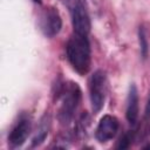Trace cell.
<instances>
[{
    "instance_id": "30bf717a",
    "label": "cell",
    "mask_w": 150,
    "mask_h": 150,
    "mask_svg": "<svg viewBox=\"0 0 150 150\" xmlns=\"http://www.w3.org/2000/svg\"><path fill=\"white\" fill-rule=\"evenodd\" d=\"M139 45H141L142 56L145 59L146 57V54H148V42H146L145 32H144L143 27H139Z\"/></svg>"
},
{
    "instance_id": "8992f818",
    "label": "cell",
    "mask_w": 150,
    "mask_h": 150,
    "mask_svg": "<svg viewBox=\"0 0 150 150\" xmlns=\"http://www.w3.org/2000/svg\"><path fill=\"white\" fill-rule=\"evenodd\" d=\"M39 26L41 32L47 38L55 36L62 27V20L60 13L54 7H47L42 11L39 18Z\"/></svg>"
},
{
    "instance_id": "277c9868",
    "label": "cell",
    "mask_w": 150,
    "mask_h": 150,
    "mask_svg": "<svg viewBox=\"0 0 150 150\" xmlns=\"http://www.w3.org/2000/svg\"><path fill=\"white\" fill-rule=\"evenodd\" d=\"M67 5L71 15L74 33L88 35L90 30V18L84 0H67Z\"/></svg>"
},
{
    "instance_id": "52a82bcc",
    "label": "cell",
    "mask_w": 150,
    "mask_h": 150,
    "mask_svg": "<svg viewBox=\"0 0 150 150\" xmlns=\"http://www.w3.org/2000/svg\"><path fill=\"white\" fill-rule=\"evenodd\" d=\"M118 127H120V124L115 116L104 115L100 120L98 125L96 128V132H95L96 139L98 142L103 143V142H107V141L114 138L118 131Z\"/></svg>"
},
{
    "instance_id": "5b68a950",
    "label": "cell",
    "mask_w": 150,
    "mask_h": 150,
    "mask_svg": "<svg viewBox=\"0 0 150 150\" xmlns=\"http://www.w3.org/2000/svg\"><path fill=\"white\" fill-rule=\"evenodd\" d=\"M32 129V118L27 112L20 114L18 120L14 122L9 134H8V143L15 148L20 146L27 139Z\"/></svg>"
},
{
    "instance_id": "5bb4252c",
    "label": "cell",
    "mask_w": 150,
    "mask_h": 150,
    "mask_svg": "<svg viewBox=\"0 0 150 150\" xmlns=\"http://www.w3.org/2000/svg\"><path fill=\"white\" fill-rule=\"evenodd\" d=\"M145 149H150V144H149V145H146V146H145Z\"/></svg>"
},
{
    "instance_id": "4fadbf2b",
    "label": "cell",
    "mask_w": 150,
    "mask_h": 150,
    "mask_svg": "<svg viewBox=\"0 0 150 150\" xmlns=\"http://www.w3.org/2000/svg\"><path fill=\"white\" fill-rule=\"evenodd\" d=\"M34 2H38V4H41V0H33Z\"/></svg>"
},
{
    "instance_id": "7a4b0ae2",
    "label": "cell",
    "mask_w": 150,
    "mask_h": 150,
    "mask_svg": "<svg viewBox=\"0 0 150 150\" xmlns=\"http://www.w3.org/2000/svg\"><path fill=\"white\" fill-rule=\"evenodd\" d=\"M81 100V90L74 82L64 84L60 90V107L57 110V118L62 124H68L77 109Z\"/></svg>"
},
{
    "instance_id": "9c48e42d",
    "label": "cell",
    "mask_w": 150,
    "mask_h": 150,
    "mask_svg": "<svg viewBox=\"0 0 150 150\" xmlns=\"http://www.w3.org/2000/svg\"><path fill=\"white\" fill-rule=\"evenodd\" d=\"M48 129H49V123L42 121V123L40 124L38 131H36V134H35V136H34L33 139H32V145H33V146H36V145L41 144V143L45 141V138H46L47 135H48Z\"/></svg>"
},
{
    "instance_id": "7c38bea8",
    "label": "cell",
    "mask_w": 150,
    "mask_h": 150,
    "mask_svg": "<svg viewBox=\"0 0 150 150\" xmlns=\"http://www.w3.org/2000/svg\"><path fill=\"white\" fill-rule=\"evenodd\" d=\"M149 116H150V96H149V100L145 107V117H149Z\"/></svg>"
},
{
    "instance_id": "8fae6325",
    "label": "cell",
    "mask_w": 150,
    "mask_h": 150,
    "mask_svg": "<svg viewBox=\"0 0 150 150\" xmlns=\"http://www.w3.org/2000/svg\"><path fill=\"white\" fill-rule=\"evenodd\" d=\"M132 138H134V134H132V132H127V134H124V135L121 137V139H120V142H118V144H117V148H118V149H125V148H128V146L130 145Z\"/></svg>"
},
{
    "instance_id": "ba28073f",
    "label": "cell",
    "mask_w": 150,
    "mask_h": 150,
    "mask_svg": "<svg viewBox=\"0 0 150 150\" xmlns=\"http://www.w3.org/2000/svg\"><path fill=\"white\" fill-rule=\"evenodd\" d=\"M127 120L130 124L135 125L138 118V91L135 84L129 87L128 97H127V110H125Z\"/></svg>"
},
{
    "instance_id": "3957f363",
    "label": "cell",
    "mask_w": 150,
    "mask_h": 150,
    "mask_svg": "<svg viewBox=\"0 0 150 150\" xmlns=\"http://www.w3.org/2000/svg\"><path fill=\"white\" fill-rule=\"evenodd\" d=\"M107 93V75L103 70L97 69L93 73L89 80V96L91 102V108L95 114H97L104 105Z\"/></svg>"
},
{
    "instance_id": "6da1fadb",
    "label": "cell",
    "mask_w": 150,
    "mask_h": 150,
    "mask_svg": "<svg viewBox=\"0 0 150 150\" xmlns=\"http://www.w3.org/2000/svg\"><path fill=\"white\" fill-rule=\"evenodd\" d=\"M67 59L73 68L81 75L88 73L90 68V45L87 35L74 33L67 42Z\"/></svg>"
}]
</instances>
